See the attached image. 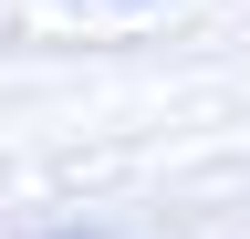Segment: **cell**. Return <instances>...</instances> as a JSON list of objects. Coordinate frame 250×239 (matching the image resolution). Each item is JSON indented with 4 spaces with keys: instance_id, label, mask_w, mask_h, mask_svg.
I'll return each mask as SVG.
<instances>
[]
</instances>
